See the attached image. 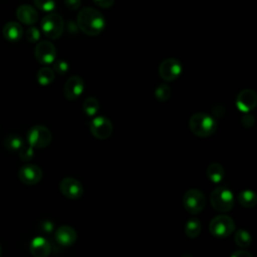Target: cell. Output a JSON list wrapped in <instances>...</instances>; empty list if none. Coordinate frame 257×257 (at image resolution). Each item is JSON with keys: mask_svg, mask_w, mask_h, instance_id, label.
I'll list each match as a JSON object with an SVG mask.
<instances>
[{"mask_svg": "<svg viewBox=\"0 0 257 257\" xmlns=\"http://www.w3.org/2000/svg\"><path fill=\"white\" fill-rule=\"evenodd\" d=\"M84 89V81L78 75L70 76L63 87V95L67 100H75L78 98Z\"/></svg>", "mask_w": 257, "mask_h": 257, "instance_id": "13", "label": "cell"}, {"mask_svg": "<svg viewBox=\"0 0 257 257\" xmlns=\"http://www.w3.org/2000/svg\"><path fill=\"white\" fill-rule=\"evenodd\" d=\"M257 105V94L253 89H243L241 90L236 97V106L237 108L244 112L248 113Z\"/></svg>", "mask_w": 257, "mask_h": 257, "instance_id": "14", "label": "cell"}, {"mask_svg": "<svg viewBox=\"0 0 257 257\" xmlns=\"http://www.w3.org/2000/svg\"><path fill=\"white\" fill-rule=\"evenodd\" d=\"M65 6L70 10H77L80 7L81 0H63Z\"/></svg>", "mask_w": 257, "mask_h": 257, "instance_id": "33", "label": "cell"}, {"mask_svg": "<svg viewBox=\"0 0 257 257\" xmlns=\"http://www.w3.org/2000/svg\"><path fill=\"white\" fill-rule=\"evenodd\" d=\"M59 189L61 194L70 200L79 199L83 194L81 183L71 177L63 178L59 184Z\"/></svg>", "mask_w": 257, "mask_h": 257, "instance_id": "12", "label": "cell"}, {"mask_svg": "<svg viewBox=\"0 0 257 257\" xmlns=\"http://www.w3.org/2000/svg\"><path fill=\"white\" fill-rule=\"evenodd\" d=\"M189 127L195 136L208 138L217 131V121L208 113L197 112L190 117Z\"/></svg>", "mask_w": 257, "mask_h": 257, "instance_id": "2", "label": "cell"}, {"mask_svg": "<svg viewBox=\"0 0 257 257\" xmlns=\"http://www.w3.org/2000/svg\"><path fill=\"white\" fill-rule=\"evenodd\" d=\"M182 71V63L177 58H166L159 65V74L165 81H173L177 79Z\"/></svg>", "mask_w": 257, "mask_h": 257, "instance_id": "8", "label": "cell"}, {"mask_svg": "<svg viewBox=\"0 0 257 257\" xmlns=\"http://www.w3.org/2000/svg\"><path fill=\"white\" fill-rule=\"evenodd\" d=\"M42 170L40 167L34 164H26L22 166L18 171L19 180L28 186L36 185L42 179Z\"/></svg>", "mask_w": 257, "mask_h": 257, "instance_id": "11", "label": "cell"}, {"mask_svg": "<svg viewBox=\"0 0 257 257\" xmlns=\"http://www.w3.org/2000/svg\"><path fill=\"white\" fill-rule=\"evenodd\" d=\"M1 254H2V248H1V245H0V257H1Z\"/></svg>", "mask_w": 257, "mask_h": 257, "instance_id": "38", "label": "cell"}, {"mask_svg": "<svg viewBox=\"0 0 257 257\" xmlns=\"http://www.w3.org/2000/svg\"><path fill=\"white\" fill-rule=\"evenodd\" d=\"M26 139L28 145L33 149H43L50 144L52 135L46 126L37 124L28 131Z\"/></svg>", "mask_w": 257, "mask_h": 257, "instance_id": "6", "label": "cell"}, {"mask_svg": "<svg viewBox=\"0 0 257 257\" xmlns=\"http://www.w3.org/2000/svg\"><path fill=\"white\" fill-rule=\"evenodd\" d=\"M238 201L243 207L252 208L257 204V196L252 190H243L238 195Z\"/></svg>", "mask_w": 257, "mask_h": 257, "instance_id": "21", "label": "cell"}, {"mask_svg": "<svg viewBox=\"0 0 257 257\" xmlns=\"http://www.w3.org/2000/svg\"><path fill=\"white\" fill-rule=\"evenodd\" d=\"M234 241L240 248H247L252 242V237L247 230L239 229L234 234Z\"/></svg>", "mask_w": 257, "mask_h": 257, "instance_id": "24", "label": "cell"}, {"mask_svg": "<svg viewBox=\"0 0 257 257\" xmlns=\"http://www.w3.org/2000/svg\"><path fill=\"white\" fill-rule=\"evenodd\" d=\"M183 205L188 213L195 215L202 212L205 208L206 198L202 191L198 189H190L184 194Z\"/></svg>", "mask_w": 257, "mask_h": 257, "instance_id": "7", "label": "cell"}, {"mask_svg": "<svg viewBox=\"0 0 257 257\" xmlns=\"http://www.w3.org/2000/svg\"><path fill=\"white\" fill-rule=\"evenodd\" d=\"M36 78L40 85H49L54 80V71L49 67H42L37 71Z\"/></svg>", "mask_w": 257, "mask_h": 257, "instance_id": "23", "label": "cell"}, {"mask_svg": "<svg viewBox=\"0 0 257 257\" xmlns=\"http://www.w3.org/2000/svg\"><path fill=\"white\" fill-rule=\"evenodd\" d=\"M34 55L39 63L50 64L53 63L56 58V48L50 41L43 40L36 44Z\"/></svg>", "mask_w": 257, "mask_h": 257, "instance_id": "10", "label": "cell"}, {"mask_svg": "<svg viewBox=\"0 0 257 257\" xmlns=\"http://www.w3.org/2000/svg\"><path fill=\"white\" fill-rule=\"evenodd\" d=\"M255 122V118L252 114H250L249 112L248 113H245L242 117H241V123L244 127H252L253 124Z\"/></svg>", "mask_w": 257, "mask_h": 257, "instance_id": "32", "label": "cell"}, {"mask_svg": "<svg viewBox=\"0 0 257 257\" xmlns=\"http://www.w3.org/2000/svg\"><path fill=\"white\" fill-rule=\"evenodd\" d=\"M29 250L34 257H48L51 252V245L43 236H36L30 241Z\"/></svg>", "mask_w": 257, "mask_h": 257, "instance_id": "16", "label": "cell"}, {"mask_svg": "<svg viewBox=\"0 0 257 257\" xmlns=\"http://www.w3.org/2000/svg\"><path fill=\"white\" fill-rule=\"evenodd\" d=\"M16 17L23 24L32 25V24L37 22L38 13L32 6L27 5V4H23V5H21L17 8Z\"/></svg>", "mask_w": 257, "mask_h": 257, "instance_id": "17", "label": "cell"}, {"mask_svg": "<svg viewBox=\"0 0 257 257\" xmlns=\"http://www.w3.org/2000/svg\"><path fill=\"white\" fill-rule=\"evenodd\" d=\"M40 26L46 37L49 39H57L63 33L64 21L59 14L51 12L42 18Z\"/></svg>", "mask_w": 257, "mask_h": 257, "instance_id": "4", "label": "cell"}, {"mask_svg": "<svg viewBox=\"0 0 257 257\" xmlns=\"http://www.w3.org/2000/svg\"><path fill=\"white\" fill-rule=\"evenodd\" d=\"M182 257H193L192 255H189V254H185V255H183Z\"/></svg>", "mask_w": 257, "mask_h": 257, "instance_id": "37", "label": "cell"}, {"mask_svg": "<svg viewBox=\"0 0 257 257\" xmlns=\"http://www.w3.org/2000/svg\"><path fill=\"white\" fill-rule=\"evenodd\" d=\"M99 108V102L95 97H87L82 104V109L87 116H94Z\"/></svg>", "mask_w": 257, "mask_h": 257, "instance_id": "25", "label": "cell"}, {"mask_svg": "<svg viewBox=\"0 0 257 257\" xmlns=\"http://www.w3.org/2000/svg\"><path fill=\"white\" fill-rule=\"evenodd\" d=\"M69 65L68 63L63 59L54 60L53 62V71H55L59 75H63L68 71Z\"/></svg>", "mask_w": 257, "mask_h": 257, "instance_id": "29", "label": "cell"}, {"mask_svg": "<svg viewBox=\"0 0 257 257\" xmlns=\"http://www.w3.org/2000/svg\"><path fill=\"white\" fill-rule=\"evenodd\" d=\"M54 238L59 245L63 247H69L75 243L77 239V234L71 226L61 225L56 229L54 233Z\"/></svg>", "mask_w": 257, "mask_h": 257, "instance_id": "15", "label": "cell"}, {"mask_svg": "<svg viewBox=\"0 0 257 257\" xmlns=\"http://www.w3.org/2000/svg\"><path fill=\"white\" fill-rule=\"evenodd\" d=\"M171 94H172V90H171V87L165 83L159 85L156 90H155V96L156 98L159 100V101H162V102H165L167 100L170 99L171 97Z\"/></svg>", "mask_w": 257, "mask_h": 257, "instance_id": "26", "label": "cell"}, {"mask_svg": "<svg viewBox=\"0 0 257 257\" xmlns=\"http://www.w3.org/2000/svg\"><path fill=\"white\" fill-rule=\"evenodd\" d=\"M24 144L25 143H24L23 139L19 135H16V134L8 135L5 138L4 143H3L5 149L9 152H19Z\"/></svg>", "mask_w": 257, "mask_h": 257, "instance_id": "20", "label": "cell"}, {"mask_svg": "<svg viewBox=\"0 0 257 257\" xmlns=\"http://www.w3.org/2000/svg\"><path fill=\"white\" fill-rule=\"evenodd\" d=\"M202 224L199 219L191 218L187 221L185 225V234L189 238H196L201 234Z\"/></svg>", "mask_w": 257, "mask_h": 257, "instance_id": "22", "label": "cell"}, {"mask_svg": "<svg viewBox=\"0 0 257 257\" xmlns=\"http://www.w3.org/2000/svg\"><path fill=\"white\" fill-rule=\"evenodd\" d=\"M224 113H225V108H224V106H222V105H216V106H214V108H213V114H214V116H218V117H221V116H223L224 115Z\"/></svg>", "mask_w": 257, "mask_h": 257, "instance_id": "36", "label": "cell"}, {"mask_svg": "<svg viewBox=\"0 0 257 257\" xmlns=\"http://www.w3.org/2000/svg\"><path fill=\"white\" fill-rule=\"evenodd\" d=\"M3 36L6 40L10 42H17L22 38L23 29L22 26L14 21L6 23L3 27Z\"/></svg>", "mask_w": 257, "mask_h": 257, "instance_id": "18", "label": "cell"}, {"mask_svg": "<svg viewBox=\"0 0 257 257\" xmlns=\"http://www.w3.org/2000/svg\"><path fill=\"white\" fill-rule=\"evenodd\" d=\"M18 153H19V158L23 162H28L32 160V158L34 157V149L30 147L28 144L27 145L24 144Z\"/></svg>", "mask_w": 257, "mask_h": 257, "instance_id": "28", "label": "cell"}, {"mask_svg": "<svg viewBox=\"0 0 257 257\" xmlns=\"http://www.w3.org/2000/svg\"><path fill=\"white\" fill-rule=\"evenodd\" d=\"M230 257H253V256L250 252L240 249V250H237V251L233 252Z\"/></svg>", "mask_w": 257, "mask_h": 257, "instance_id": "35", "label": "cell"}, {"mask_svg": "<svg viewBox=\"0 0 257 257\" xmlns=\"http://www.w3.org/2000/svg\"><path fill=\"white\" fill-rule=\"evenodd\" d=\"M235 230L234 220L227 215H219L214 217L209 225L210 233L218 238L230 236Z\"/></svg>", "mask_w": 257, "mask_h": 257, "instance_id": "5", "label": "cell"}, {"mask_svg": "<svg viewBox=\"0 0 257 257\" xmlns=\"http://www.w3.org/2000/svg\"><path fill=\"white\" fill-rule=\"evenodd\" d=\"M89 130L92 136L98 140H105L112 134L113 127L111 121L102 115L95 116L89 122Z\"/></svg>", "mask_w": 257, "mask_h": 257, "instance_id": "9", "label": "cell"}, {"mask_svg": "<svg viewBox=\"0 0 257 257\" xmlns=\"http://www.w3.org/2000/svg\"><path fill=\"white\" fill-rule=\"evenodd\" d=\"M78 28L88 36H96L102 32L105 27L103 15L92 7H83L77 14Z\"/></svg>", "mask_w": 257, "mask_h": 257, "instance_id": "1", "label": "cell"}, {"mask_svg": "<svg viewBox=\"0 0 257 257\" xmlns=\"http://www.w3.org/2000/svg\"><path fill=\"white\" fill-rule=\"evenodd\" d=\"M33 2L40 11L46 13H51L56 6L54 0H33Z\"/></svg>", "mask_w": 257, "mask_h": 257, "instance_id": "27", "label": "cell"}, {"mask_svg": "<svg viewBox=\"0 0 257 257\" xmlns=\"http://www.w3.org/2000/svg\"><path fill=\"white\" fill-rule=\"evenodd\" d=\"M39 230L44 234H50L54 230V224L50 220H43L39 224Z\"/></svg>", "mask_w": 257, "mask_h": 257, "instance_id": "31", "label": "cell"}, {"mask_svg": "<svg viewBox=\"0 0 257 257\" xmlns=\"http://www.w3.org/2000/svg\"><path fill=\"white\" fill-rule=\"evenodd\" d=\"M93 2L101 8H109L113 5L114 0H93Z\"/></svg>", "mask_w": 257, "mask_h": 257, "instance_id": "34", "label": "cell"}, {"mask_svg": "<svg viewBox=\"0 0 257 257\" xmlns=\"http://www.w3.org/2000/svg\"><path fill=\"white\" fill-rule=\"evenodd\" d=\"M210 202L214 210L221 213L229 212L234 206L233 192L226 186H219L211 193Z\"/></svg>", "mask_w": 257, "mask_h": 257, "instance_id": "3", "label": "cell"}, {"mask_svg": "<svg viewBox=\"0 0 257 257\" xmlns=\"http://www.w3.org/2000/svg\"><path fill=\"white\" fill-rule=\"evenodd\" d=\"M206 174H207L208 179L214 184L221 183L225 177L224 168L218 163H213V164L209 165V167L207 168Z\"/></svg>", "mask_w": 257, "mask_h": 257, "instance_id": "19", "label": "cell"}, {"mask_svg": "<svg viewBox=\"0 0 257 257\" xmlns=\"http://www.w3.org/2000/svg\"><path fill=\"white\" fill-rule=\"evenodd\" d=\"M26 39L31 43H36L40 39V31L38 28L31 26L26 30Z\"/></svg>", "mask_w": 257, "mask_h": 257, "instance_id": "30", "label": "cell"}]
</instances>
